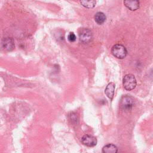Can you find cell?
Segmentation results:
<instances>
[{
    "instance_id": "obj_1",
    "label": "cell",
    "mask_w": 153,
    "mask_h": 153,
    "mask_svg": "<svg viewBox=\"0 0 153 153\" xmlns=\"http://www.w3.org/2000/svg\"><path fill=\"white\" fill-rule=\"evenodd\" d=\"M136 79L133 74H128L124 76L123 84L126 90L130 91L133 90L136 87Z\"/></svg>"
},
{
    "instance_id": "obj_2",
    "label": "cell",
    "mask_w": 153,
    "mask_h": 153,
    "mask_svg": "<svg viewBox=\"0 0 153 153\" xmlns=\"http://www.w3.org/2000/svg\"><path fill=\"white\" fill-rule=\"evenodd\" d=\"M112 54L117 58L120 59H124L127 53L126 47L121 44H115L114 45L111 50Z\"/></svg>"
},
{
    "instance_id": "obj_3",
    "label": "cell",
    "mask_w": 153,
    "mask_h": 153,
    "mask_svg": "<svg viewBox=\"0 0 153 153\" xmlns=\"http://www.w3.org/2000/svg\"><path fill=\"white\" fill-rule=\"evenodd\" d=\"M134 105L133 99L128 95H125L122 97L120 100V107L126 112L130 111Z\"/></svg>"
},
{
    "instance_id": "obj_4",
    "label": "cell",
    "mask_w": 153,
    "mask_h": 153,
    "mask_svg": "<svg viewBox=\"0 0 153 153\" xmlns=\"http://www.w3.org/2000/svg\"><path fill=\"white\" fill-rule=\"evenodd\" d=\"M79 38L81 42L87 43L90 42L92 38V33L91 30L87 28H82L79 32Z\"/></svg>"
},
{
    "instance_id": "obj_5",
    "label": "cell",
    "mask_w": 153,
    "mask_h": 153,
    "mask_svg": "<svg viewBox=\"0 0 153 153\" xmlns=\"http://www.w3.org/2000/svg\"><path fill=\"white\" fill-rule=\"evenodd\" d=\"M81 142L83 145L88 146V147H93L96 145L97 144V139L95 137L85 134L81 138Z\"/></svg>"
},
{
    "instance_id": "obj_6",
    "label": "cell",
    "mask_w": 153,
    "mask_h": 153,
    "mask_svg": "<svg viewBox=\"0 0 153 153\" xmlns=\"http://www.w3.org/2000/svg\"><path fill=\"white\" fill-rule=\"evenodd\" d=\"M2 47L7 51H12L15 47L14 41L13 38L6 37L2 40Z\"/></svg>"
},
{
    "instance_id": "obj_7",
    "label": "cell",
    "mask_w": 153,
    "mask_h": 153,
    "mask_svg": "<svg viewBox=\"0 0 153 153\" xmlns=\"http://www.w3.org/2000/svg\"><path fill=\"white\" fill-rule=\"evenodd\" d=\"M115 88V85L114 82H110L109 83L105 90V94L107 96V97L112 100L114 96V90Z\"/></svg>"
},
{
    "instance_id": "obj_8",
    "label": "cell",
    "mask_w": 153,
    "mask_h": 153,
    "mask_svg": "<svg viewBox=\"0 0 153 153\" xmlns=\"http://www.w3.org/2000/svg\"><path fill=\"white\" fill-rule=\"evenodd\" d=\"M124 4L131 11H135L139 8V2L138 1H124Z\"/></svg>"
},
{
    "instance_id": "obj_9",
    "label": "cell",
    "mask_w": 153,
    "mask_h": 153,
    "mask_svg": "<svg viewBox=\"0 0 153 153\" xmlns=\"http://www.w3.org/2000/svg\"><path fill=\"white\" fill-rule=\"evenodd\" d=\"M118 148L114 144H107L102 148L103 153H117Z\"/></svg>"
},
{
    "instance_id": "obj_10",
    "label": "cell",
    "mask_w": 153,
    "mask_h": 153,
    "mask_svg": "<svg viewBox=\"0 0 153 153\" xmlns=\"http://www.w3.org/2000/svg\"><path fill=\"white\" fill-rule=\"evenodd\" d=\"M94 20L98 25H102L106 20V17L102 12H97L94 15Z\"/></svg>"
},
{
    "instance_id": "obj_11",
    "label": "cell",
    "mask_w": 153,
    "mask_h": 153,
    "mask_svg": "<svg viewBox=\"0 0 153 153\" xmlns=\"http://www.w3.org/2000/svg\"><path fill=\"white\" fill-rule=\"evenodd\" d=\"M81 4L85 8H92L95 6L96 2L95 1H81Z\"/></svg>"
},
{
    "instance_id": "obj_12",
    "label": "cell",
    "mask_w": 153,
    "mask_h": 153,
    "mask_svg": "<svg viewBox=\"0 0 153 153\" xmlns=\"http://www.w3.org/2000/svg\"><path fill=\"white\" fill-rule=\"evenodd\" d=\"M69 117H70V120H71V122L72 123H75V124H76V123L77 124L78 123V117H77L76 114L71 113L70 114Z\"/></svg>"
},
{
    "instance_id": "obj_13",
    "label": "cell",
    "mask_w": 153,
    "mask_h": 153,
    "mask_svg": "<svg viewBox=\"0 0 153 153\" xmlns=\"http://www.w3.org/2000/svg\"><path fill=\"white\" fill-rule=\"evenodd\" d=\"M68 39L69 40V41H70L71 42H73L74 41H75L76 38V35H75V33L74 32H70L68 36Z\"/></svg>"
}]
</instances>
